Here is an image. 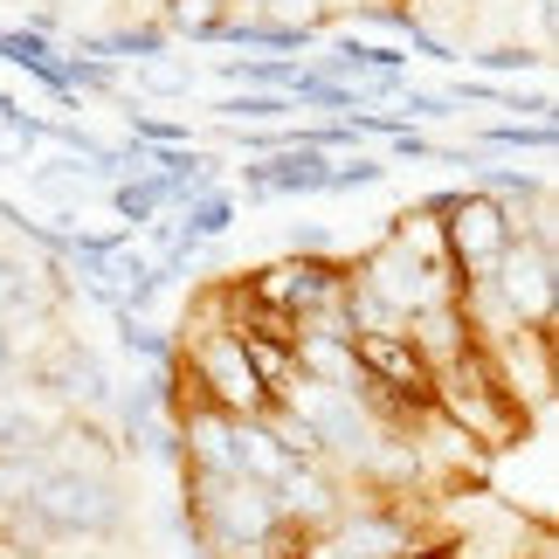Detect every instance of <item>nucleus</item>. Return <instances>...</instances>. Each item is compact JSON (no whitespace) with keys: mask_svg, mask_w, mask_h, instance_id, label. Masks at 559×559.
<instances>
[{"mask_svg":"<svg viewBox=\"0 0 559 559\" xmlns=\"http://www.w3.org/2000/svg\"><path fill=\"white\" fill-rule=\"evenodd\" d=\"M104 201H111V214L124 228H153L159 214H174V193H166V180L153 174V166H139V174H118L111 187H104Z\"/></svg>","mask_w":559,"mask_h":559,"instance_id":"nucleus-5","label":"nucleus"},{"mask_svg":"<svg viewBox=\"0 0 559 559\" xmlns=\"http://www.w3.org/2000/svg\"><path fill=\"white\" fill-rule=\"evenodd\" d=\"M214 118H222V124H242V132H255V124L290 118V97H284V91H235V97L214 104Z\"/></svg>","mask_w":559,"mask_h":559,"instance_id":"nucleus-7","label":"nucleus"},{"mask_svg":"<svg viewBox=\"0 0 559 559\" xmlns=\"http://www.w3.org/2000/svg\"><path fill=\"white\" fill-rule=\"evenodd\" d=\"M242 276L270 297V305H284L297 325L338 311V297H346V255H297V249H284L276 263L242 270Z\"/></svg>","mask_w":559,"mask_h":559,"instance_id":"nucleus-2","label":"nucleus"},{"mask_svg":"<svg viewBox=\"0 0 559 559\" xmlns=\"http://www.w3.org/2000/svg\"><path fill=\"white\" fill-rule=\"evenodd\" d=\"M332 153L318 145H276V153H249V166H235V187L249 201H305V193H325Z\"/></svg>","mask_w":559,"mask_h":559,"instance_id":"nucleus-4","label":"nucleus"},{"mask_svg":"<svg viewBox=\"0 0 559 559\" xmlns=\"http://www.w3.org/2000/svg\"><path fill=\"white\" fill-rule=\"evenodd\" d=\"M353 359H359V373H367L373 386L401 394L407 407H421V415H436V367H428V353H421L401 325L353 332Z\"/></svg>","mask_w":559,"mask_h":559,"instance_id":"nucleus-3","label":"nucleus"},{"mask_svg":"<svg viewBox=\"0 0 559 559\" xmlns=\"http://www.w3.org/2000/svg\"><path fill=\"white\" fill-rule=\"evenodd\" d=\"M235 8L242 0H153V21L166 28V41H222Z\"/></svg>","mask_w":559,"mask_h":559,"instance_id":"nucleus-6","label":"nucleus"},{"mask_svg":"<svg viewBox=\"0 0 559 559\" xmlns=\"http://www.w3.org/2000/svg\"><path fill=\"white\" fill-rule=\"evenodd\" d=\"M394 166H386L380 153H346V159H332V174H325V193H367L380 187Z\"/></svg>","mask_w":559,"mask_h":559,"instance_id":"nucleus-9","label":"nucleus"},{"mask_svg":"<svg viewBox=\"0 0 559 559\" xmlns=\"http://www.w3.org/2000/svg\"><path fill=\"white\" fill-rule=\"evenodd\" d=\"M469 70H477V76H532V70H546V49H525V41H504V49H469Z\"/></svg>","mask_w":559,"mask_h":559,"instance_id":"nucleus-8","label":"nucleus"},{"mask_svg":"<svg viewBox=\"0 0 559 559\" xmlns=\"http://www.w3.org/2000/svg\"><path fill=\"white\" fill-rule=\"evenodd\" d=\"M436 235H442V255H449V270H456V284H463V290H477L484 276L498 270V255L511 249L519 222H511V207H498L490 193L463 187V201L436 222Z\"/></svg>","mask_w":559,"mask_h":559,"instance_id":"nucleus-1","label":"nucleus"}]
</instances>
